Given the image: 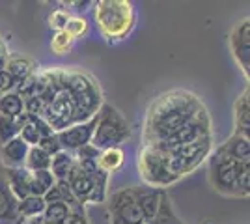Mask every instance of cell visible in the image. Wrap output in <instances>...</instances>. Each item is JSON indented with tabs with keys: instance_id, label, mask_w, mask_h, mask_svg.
<instances>
[{
	"instance_id": "1",
	"label": "cell",
	"mask_w": 250,
	"mask_h": 224,
	"mask_svg": "<svg viewBox=\"0 0 250 224\" xmlns=\"http://www.w3.org/2000/svg\"><path fill=\"white\" fill-rule=\"evenodd\" d=\"M204 107L196 94L188 90H170L157 97L147 108L144 120V144H161L183 127L190 118H194Z\"/></svg>"
},
{
	"instance_id": "2",
	"label": "cell",
	"mask_w": 250,
	"mask_h": 224,
	"mask_svg": "<svg viewBox=\"0 0 250 224\" xmlns=\"http://www.w3.org/2000/svg\"><path fill=\"white\" fill-rule=\"evenodd\" d=\"M58 84L73 99L79 123L94 118L103 105L101 86L94 77L79 69H58Z\"/></svg>"
},
{
	"instance_id": "3",
	"label": "cell",
	"mask_w": 250,
	"mask_h": 224,
	"mask_svg": "<svg viewBox=\"0 0 250 224\" xmlns=\"http://www.w3.org/2000/svg\"><path fill=\"white\" fill-rule=\"evenodd\" d=\"M94 19L104 40L118 43L135 28V6L129 0H99L94 2Z\"/></svg>"
},
{
	"instance_id": "4",
	"label": "cell",
	"mask_w": 250,
	"mask_h": 224,
	"mask_svg": "<svg viewBox=\"0 0 250 224\" xmlns=\"http://www.w3.org/2000/svg\"><path fill=\"white\" fill-rule=\"evenodd\" d=\"M95 129L92 135V146L95 149H108V148H122V144L131 139L133 131L129 122L116 107L103 103L99 112L95 114Z\"/></svg>"
},
{
	"instance_id": "5",
	"label": "cell",
	"mask_w": 250,
	"mask_h": 224,
	"mask_svg": "<svg viewBox=\"0 0 250 224\" xmlns=\"http://www.w3.org/2000/svg\"><path fill=\"white\" fill-rule=\"evenodd\" d=\"M211 151H213V137H208V139H202L198 142L187 144V146L168 149V151H165V159H167L170 172L177 180H181L183 176L196 170L211 155Z\"/></svg>"
},
{
	"instance_id": "6",
	"label": "cell",
	"mask_w": 250,
	"mask_h": 224,
	"mask_svg": "<svg viewBox=\"0 0 250 224\" xmlns=\"http://www.w3.org/2000/svg\"><path fill=\"white\" fill-rule=\"evenodd\" d=\"M138 172L146 185L163 191L177 182V178L168 168L165 151L151 144H144L138 153Z\"/></svg>"
},
{
	"instance_id": "7",
	"label": "cell",
	"mask_w": 250,
	"mask_h": 224,
	"mask_svg": "<svg viewBox=\"0 0 250 224\" xmlns=\"http://www.w3.org/2000/svg\"><path fill=\"white\" fill-rule=\"evenodd\" d=\"M245 164H239L233 159H229L226 153L219 149L211 151L209 155V182L211 187L220 194L233 196V185L239 176L241 168Z\"/></svg>"
},
{
	"instance_id": "8",
	"label": "cell",
	"mask_w": 250,
	"mask_h": 224,
	"mask_svg": "<svg viewBox=\"0 0 250 224\" xmlns=\"http://www.w3.org/2000/svg\"><path fill=\"white\" fill-rule=\"evenodd\" d=\"M208 137H211V118H209L208 108H202L196 116L190 118L187 123L177 129L172 137H168L167 140H163L161 144H155V146L159 149L168 151V149L187 146V144L198 142V140L208 139Z\"/></svg>"
},
{
	"instance_id": "9",
	"label": "cell",
	"mask_w": 250,
	"mask_h": 224,
	"mask_svg": "<svg viewBox=\"0 0 250 224\" xmlns=\"http://www.w3.org/2000/svg\"><path fill=\"white\" fill-rule=\"evenodd\" d=\"M108 213L112 224H146L142 209L136 202L133 187L116 191L108 200Z\"/></svg>"
},
{
	"instance_id": "10",
	"label": "cell",
	"mask_w": 250,
	"mask_h": 224,
	"mask_svg": "<svg viewBox=\"0 0 250 224\" xmlns=\"http://www.w3.org/2000/svg\"><path fill=\"white\" fill-rule=\"evenodd\" d=\"M43 120L49 123V127L54 133H60V131L67 129L69 125L79 123L73 99L69 97V94L63 88H58L54 92V96H52L51 103L47 107V112H45Z\"/></svg>"
},
{
	"instance_id": "11",
	"label": "cell",
	"mask_w": 250,
	"mask_h": 224,
	"mask_svg": "<svg viewBox=\"0 0 250 224\" xmlns=\"http://www.w3.org/2000/svg\"><path fill=\"white\" fill-rule=\"evenodd\" d=\"M229 51L239 69L250 77V19L245 17L229 32Z\"/></svg>"
},
{
	"instance_id": "12",
	"label": "cell",
	"mask_w": 250,
	"mask_h": 224,
	"mask_svg": "<svg viewBox=\"0 0 250 224\" xmlns=\"http://www.w3.org/2000/svg\"><path fill=\"white\" fill-rule=\"evenodd\" d=\"M95 116L86 120V122H81V123H73L67 129H63L60 133H56L58 137V142L62 146L63 151H69V153H75L77 149L84 148L92 142V135H94L95 129Z\"/></svg>"
},
{
	"instance_id": "13",
	"label": "cell",
	"mask_w": 250,
	"mask_h": 224,
	"mask_svg": "<svg viewBox=\"0 0 250 224\" xmlns=\"http://www.w3.org/2000/svg\"><path fill=\"white\" fill-rule=\"evenodd\" d=\"M0 224H24L17 213V198L13 196L8 180L6 168L0 164Z\"/></svg>"
},
{
	"instance_id": "14",
	"label": "cell",
	"mask_w": 250,
	"mask_h": 224,
	"mask_svg": "<svg viewBox=\"0 0 250 224\" xmlns=\"http://www.w3.org/2000/svg\"><path fill=\"white\" fill-rule=\"evenodd\" d=\"M65 183H67V187L71 189L73 196L79 200V204H81V205L92 202L94 183H92V180L88 178V174H86V172H84L83 168L77 164V161H75L71 172L67 174V180H65Z\"/></svg>"
},
{
	"instance_id": "15",
	"label": "cell",
	"mask_w": 250,
	"mask_h": 224,
	"mask_svg": "<svg viewBox=\"0 0 250 224\" xmlns=\"http://www.w3.org/2000/svg\"><path fill=\"white\" fill-rule=\"evenodd\" d=\"M28 149L30 146L24 144L19 137L8 140L6 144L0 146V164L4 168H22L24 166V161L28 155Z\"/></svg>"
},
{
	"instance_id": "16",
	"label": "cell",
	"mask_w": 250,
	"mask_h": 224,
	"mask_svg": "<svg viewBox=\"0 0 250 224\" xmlns=\"http://www.w3.org/2000/svg\"><path fill=\"white\" fill-rule=\"evenodd\" d=\"M219 151L226 153L229 159H233L239 164H250V139L233 133L226 142L217 146Z\"/></svg>"
},
{
	"instance_id": "17",
	"label": "cell",
	"mask_w": 250,
	"mask_h": 224,
	"mask_svg": "<svg viewBox=\"0 0 250 224\" xmlns=\"http://www.w3.org/2000/svg\"><path fill=\"white\" fill-rule=\"evenodd\" d=\"M36 69H38V64L32 58L22 56V54H8L6 64H4V71H8L17 84L32 77L36 73Z\"/></svg>"
},
{
	"instance_id": "18",
	"label": "cell",
	"mask_w": 250,
	"mask_h": 224,
	"mask_svg": "<svg viewBox=\"0 0 250 224\" xmlns=\"http://www.w3.org/2000/svg\"><path fill=\"white\" fill-rule=\"evenodd\" d=\"M6 180L17 202L32 196V172L26 168H6Z\"/></svg>"
},
{
	"instance_id": "19",
	"label": "cell",
	"mask_w": 250,
	"mask_h": 224,
	"mask_svg": "<svg viewBox=\"0 0 250 224\" xmlns=\"http://www.w3.org/2000/svg\"><path fill=\"white\" fill-rule=\"evenodd\" d=\"M133 192L136 196V202L142 209V215L146 219V223L155 215L159 202H161V194L163 189H155V187H149V185H140V187H133Z\"/></svg>"
},
{
	"instance_id": "20",
	"label": "cell",
	"mask_w": 250,
	"mask_h": 224,
	"mask_svg": "<svg viewBox=\"0 0 250 224\" xmlns=\"http://www.w3.org/2000/svg\"><path fill=\"white\" fill-rule=\"evenodd\" d=\"M233 123H235V133L249 137L250 133V90L241 92V96L233 103Z\"/></svg>"
},
{
	"instance_id": "21",
	"label": "cell",
	"mask_w": 250,
	"mask_h": 224,
	"mask_svg": "<svg viewBox=\"0 0 250 224\" xmlns=\"http://www.w3.org/2000/svg\"><path fill=\"white\" fill-rule=\"evenodd\" d=\"M125 163V153L122 148H108L101 149L97 155V166L99 170H103L104 174H114L116 170H120Z\"/></svg>"
},
{
	"instance_id": "22",
	"label": "cell",
	"mask_w": 250,
	"mask_h": 224,
	"mask_svg": "<svg viewBox=\"0 0 250 224\" xmlns=\"http://www.w3.org/2000/svg\"><path fill=\"white\" fill-rule=\"evenodd\" d=\"M146 224H183L181 219H179L176 215V211H174V205H172V200H170V196H168L167 191H163L161 202H159V207H157L155 215H153Z\"/></svg>"
},
{
	"instance_id": "23",
	"label": "cell",
	"mask_w": 250,
	"mask_h": 224,
	"mask_svg": "<svg viewBox=\"0 0 250 224\" xmlns=\"http://www.w3.org/2000/svg\"><path fill=\"white\" fill-rule=\"evenodd\" d=\"M75 164V157L73 153H69V151H58L56 155H52L51 157V174L54 176V180L56 182H65L67 180V174L71 172Z\"/></svg>"
},
{
	"instance_id": "24",
	"label": "cell",
	"mask_w": 250,
	"mask_h": 224,
	"mask_svg": "<svg viewBox=\"0 0 250 224\" xmlns=\"http://www.w3.org/2000/svg\"><path fill=\"white\" fill-rule=\"evenodd\" d=\"M45 200L42 196H26L17 202V213L22 221H32V219H40L45 211Z\"/></svg>"
},
{
	"instance_id": "25",
	"label": "cell",
	"mask_w": 250,
	"mask_h": 224,
	"mask_svg": "<svg viewBox=\"0 0 250 224\" xmlns=\"http://www.w3.org/2000/svg\"><path fill=\"white\" fill-rule=\"evenodd\" d=\"M24 122H26V114H22L19 118H8L0 114V146L6 144L8 140L19 137Z\"/></svg>"
},
{
	"instance_id": "26",
	"label": "cell",
	"mask_w": 250,
	"mask_h": 224,
	"mask_svg": "<svg viewBox=\"0 0 250 224\" xmlns=\"http://www.w3.org/2000/svg\"><path fill=\"white\" fill-rule=\"evenodd\" d=\"M0 114L8 118H19L22 114H26L24 101L15 92H8V94L0 96Z\"/></svg>"
},
{
	"instance_id": "27",
	"label": "cell",
	"mask_w": 250,
	"mask_h": 224,
	"mask_svg": "<svg viewBox=\"0 0 250 224\" xmlns=\"http://www.w3.org/2000/svg\"><path fill=\"white\" fill-rule=\"evenodd\" d=\"M22 168H26V170L30 172L49 170L51 168V157L42 148L34 146V148L28 149V155H26V161H24V166Z\"/></svg>"
},
{
	"instance_id": "28",
	"label": "cell",
	"mask_w": 250,
	"mask_h": 224,
	"mask_svg": "<svg viewBox=\"0 0 250 224\" xmlns=\"http://www.w3.org/2000/svg\"><path fill=\"white\" fill-rule=\"evenodd\" d=\"M56 183L51 170H38L32 172V196H42Z\"/></svg>"
},
{
	"instance_id": "29",
	"label": "cell",
	"mask_w": 250,
	"mask_h": 224,
	"mask_svg": "<svg viewBox=\"0 0 250 224\" xmlns=\"http://www.w3.org/2000/svg\"><path fill=\"white\" fill-rule=\"evenodd\" d=\"M69 215V207L63 202H52L45 205V211H43L42 219L47 224H60Z\"/></svg>"
},
{
	"instance_id": "30",
	"label": "cell",
	"mask_w": 250,
	"mask_h": 224,
	"mask_svg": "<svg viewBox=\"0 0 250 224\" xmlns=\"http://www.w3.org/2000/svg\"><path fill=\"white\" fill-rule=\"evenodd\" d=\"M73 38L69 36V34L65 32V30H58V32L52 34L51 38V51L54 54H65L71 51V47H73Z\"/></svg>"
},
{
	"instance_id": "31",
	"label": "cell",
	"mask_w": 250,
	"mask_h": 224,
	"mask_svg": "<svg viewBox=\"0 0 250 224\" xmlns=\"http://www.w3.org/2000/svg\"><path fill=\"white\" fill-rule=\"evenodd\" d=\"M250 194V164H245L241 168L239 176L233 185V196L237 198H249Z\"/></svg>"
},
{
	"instance_id": "32",
	"label": "cell",
	"mask_w": 250,
	"mask_h": 224,
	"mask_svg": "<svg viewBox=\"0 0 250 224\" xmlns=\"http://www.w3.org/2000/svg\"><path fill=\"white\" fill-rule=\"evenodd\" d=\"M19 139L24 142V144H28L30 148H34V146H38L40 142H42V135H40V131H38V127L34 125L30 122V118H28V114H26V122H24V125L21 127V133H19Z\"/></svg>"
},
{
	"instance_id": "33",
	"label": "cell",
	"mask_w": 250,
	"mask_h": 224,
	"mask_svg": "<svg viewBox=\"0 0 250 224\" xmlns=\"http://www.w3.org/2000/svg\"><path fill=\"white\" fill-rule=\"evenodd\" d=\"M63 30L69 34L73 40H77V38H81V36L88 32V21L84 17H81V15H69L67 24H65Z\"/></svg>"
},
{
	"instance_id": "34",
	"label": "cell",
	"mask_w": 250,
	"mask_h": 224,
	"mask_svg": "<svg viewBox=\"0 0 250 224\" xmlns=\"http://www.w3.org/2000/svg\"><path fill=\"white\" fill-rule=\"evenodd\" d=\"M67 19H69V13H67V10L58 8V10H54L51 15H49V26H51L54 32L63 30V28H65V24H67Z\"/></svg>"
},
{
	"instance_id": "35",
	"label": "cell",
	"mask_w": 250,
	"mask_h": 224,
	"mask_svg": "<svg viewBox=\"0 0 250 224\" xmlns=\"http://www.w3.org/2000/svg\"><path fill=\"white\" fill-rule=\"evenodd\" d=\"M38 148H42L49 157L52 155H56L58 151H62V146H60V142H58V137H56V133H52L49 137H45L42 139V142L38 144Z\"/></svg>"
},
{
	"instance_id": "36",
	"label": "cell",
	"mask_w": 250,
	"mask_h": 224,
	"mask_svg": "<svg viewBox=\"0 0 250 224\" xmlns=\"http://www.w3.org/2000/svg\"><path fill=\"white\" fill-rule=\"evenodd\" d=\"M15 86H17V82L11 79V75L2 69V71H0V96H4V94H8V92H13Z\"/></svg>"
},
{
	"instance_id": "37",
	"label": "cell",
	"mask_w": 250,
	"mask_h": 224,
	"mask_svg": "<svg viewBox=\"0 0 250 224\" xmlns=\"http://www.w3.org/2000/svg\"><path fill=\"white\" fill-rule=\"evenodd\" d=\"M60 224H90L84 211H69V215Z\"/></svg>"
},
{
	"instance_id": "38",
	"label": "cell",
	"mask_w": 250,
	"mask_h": 224,
	"mask_svg": "<svg viewBox=\"0 0 250 224\" xmlns=\"http://www.w3.org/2000/svg\"><path fill=\"white\" fill-rule=\"evenodd\" d=\"M8 45L4 41V38H2V34H0V71L4 69V64H6V58H8Z\"/></svg>"
}]
</instances>
